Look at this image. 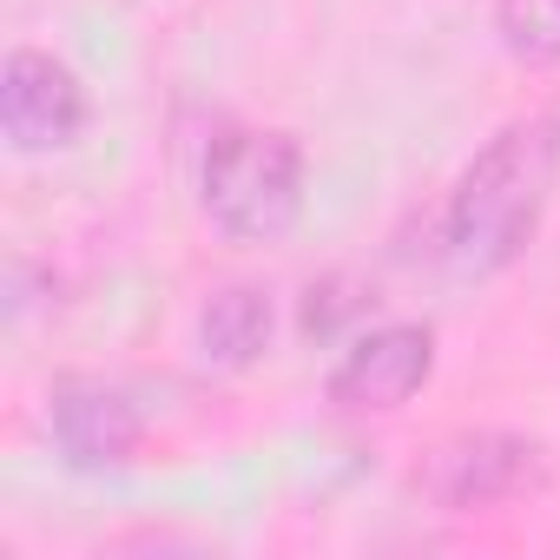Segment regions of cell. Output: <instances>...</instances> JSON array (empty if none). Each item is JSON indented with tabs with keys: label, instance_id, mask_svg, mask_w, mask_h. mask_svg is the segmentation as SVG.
Instances as JSON below:
<instances>
[{
	"label": "cell",
	"instance_id": "obj_5",
	"mask_svg": "<svg viewBox=\"0 0 560 560\" xmlns=\"http://www.w3.org/2000/svg\"><path fill=\"white\" fill-rule=\"evenodd\" d=\"M435 376V330L429 324H383L350 343V357L330 370V402L357 416L402 409Z\"/></svg>",
	"mask_w": 560,
	"mask_h": 560
},
{
	"label": "cell",
	"instance_id": "obj_1",
	"mask_svg": "<svg viewBox=\"0 0 560 560\" xmlns=\"http://www.w3.org/2000/svg\"><path fill=\"white\" fill-rule=\"evenodd\" d=\"M560 172V139L540 119L501 126L448 198V264L455 277H501L540 231Z\"/></svg>",
	"mask_w": 560,
	"mask_h": 560
},
{
	"label": "cell",
	"instance_id": "obj_7",
	"mask_svg": "<svg viewBox=\"0 0 560 560\" xmlns=\"http://www.w3.org/2000/svg\"><path fill=\"white\" fill-rule=\"evenodd\" d=\"M270 298L257 284H224L205 311H198V350L218 370H250L270 350Z\"/></svg>",
	"mask_w": 560,
	"mask_h": 560
},
{
	"label": "cell",
	"instance_id": "obj_3",
	"mask_svg": "<svg viewBox=\"0 0 560 560\" xmlns=\"http://www.w3.org/2000/svg\"><path fill=\"white\" fill-rule=\"evenodd\" d=\"M540 481H547V455H540V442H527L514 429L448 435L416 468V494L442 514H494V508L540 494Z\"/></svg>",
	"mask_w": 560,
	"mask_h": 560
},
{
	"label": "cell",
	"instance_id": "obj_2",
	"mask_svg": "<svg viewBox=\"0 0 560 560\" xmlns=\"http://www.w3.org/2000/svg\"><path fill=\"white\" fill-rule=\"evenodd\" d=\"M205 218L237 244H277L304 218V145L291 132H224L205 159Z\"/></svg>",
	"mask_w": 560,
	"mask_h": 560
},
{
	"label": "cell",
	"instance_id": "obj_6",
	"mask_svg": "<svg viewBox=\"0 0 560 560\" xmlns=\"http://www.w3.org/2000/svg\"><path fill=\"white\" fill-rule=\"evenodd\" d=\"M47 422H54V442L67 455V468L80 475H100V468H126L145 442V422L139 409L126 402V389L100 383V376H67L54 383L47 396Z\"/></svg>",
	"mask_w": 560,
	"mask_h": 560
},
{
	"label": "cell",
	"instance_id": "obj_8",
	"mask_svg": "<svg viewBox=\"0 0 560 560\" xmlns=\"http://www.w3.org/2000/svg\"><path fill=\"white\" fill-rule=\"evenodd\" d=\"M501 47L521 67H553L560 60V0H494Z\"/></svg>",
	"mask_w": 560,
	"mask_h": 560
},
{
	"label": "cell",
	"instance_id": "obj_4",
	"mask_svg": "<svg viewBox=\"0 0 560 560\" xmlns=\"http://www.w3.org/2000/svg\"><path fill=\"white\" fill-rule=\"evenodd\" d=\"M0 132L14 152H60L86 132V86L67 60L40 47H14L0 67Z\"/></svg>",
	"mask_w": 560,
	"mask_h": 560
}]
</instances>
